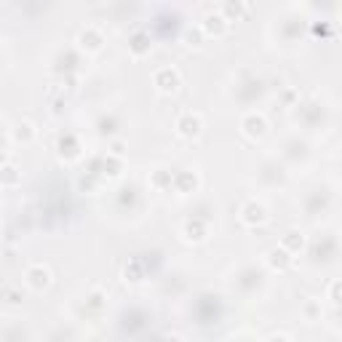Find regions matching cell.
<instances>
[{
	"label": "cell",
	"instance_id": "obj_1",
	"mask_svg": "<svg viewBox=\"0 0 342 342\" xmlns=\"http://www.w3.org/2000/svg\"><path fill=\"white\" fill-rule=\"evenodd\" d=\"M198 128H200V120L198 118H188V120H180V131H182V134L184 136H196L198 134Z\"/></svg>",
	"mask_w": 342,
	"mask_h": 342
}]
</instances>
